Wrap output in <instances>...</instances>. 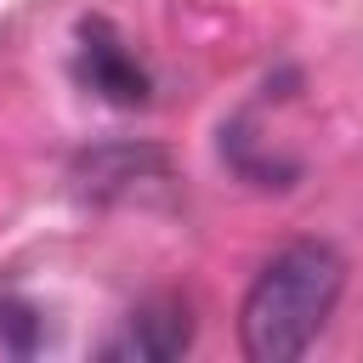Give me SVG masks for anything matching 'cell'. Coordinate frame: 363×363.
Segmentation results:
<instances>
[{"mask_svg": "<svg viewBox=\"0 0 363 363\" xmlns=\"http://www.w3.org/2000/svg\"><path fill=\"white\" fill-rule=\"evenodd\" d=\"M74 74L96 91V96H108V102H119V108H136V102H147V74H142V62L125 51V40L102 23V17H91V23H79V51H74Z\"/></svg>", "mask_w": 363, "mask_h": 363, "instance_id": "7a4b0ae2", "label": "cell"}, {"mask_svg": "<svg viewBox=\"0 0 363 363\" xmlns=\"http://www.w3.org/2000/svg\"><path fill=\"white\" fill-rule=\"evenodd\" d=\"M340 284H346V261L329 244L301 238V244L278 250L255 272V284H250V295L238 306V346H244V357H255V363L301 357L323 335V323H329V312L340 301Z\"/></svg>", "mask_w": 363, "mask_h": 363, "instance_id": "6da1fadb", "label": "cell"}, {"mask_svg": "<svg viewBox=\"0 0 363 363\" xmlns=\"http://www.w3.org/2000/svg\"><path fill=\"white\" fill-rule=\"evenodd\" d=\"M187 335H193L187 306L182 301H159V306L130 312V329H125V340L108 346V357H176L187 346Z\"/></svg>", "mask_w": 363, "mask_h": 363, "instance_id": "3957f363", "label": "cell"}]
</instances>
